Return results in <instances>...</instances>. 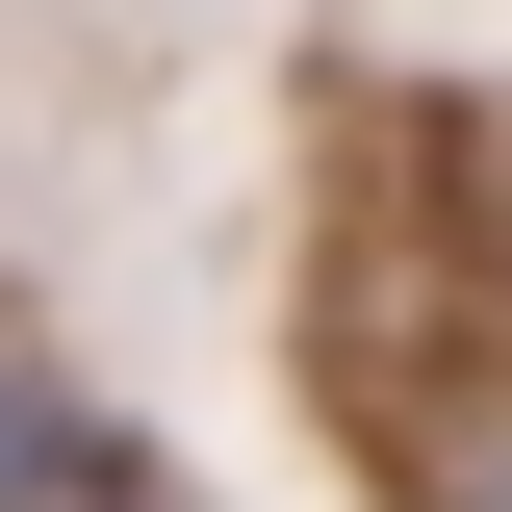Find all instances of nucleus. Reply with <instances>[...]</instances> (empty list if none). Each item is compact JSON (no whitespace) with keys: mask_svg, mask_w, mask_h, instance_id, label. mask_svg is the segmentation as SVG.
I'll return each mask as SVG.
<instances>
[{"mask_svg":"<svg viewBox=\"0 0 512 512\" xmlns=\"http://www.w3.org/2000/svg\"><path fill=\"white\" fill-rule=\"evenodd\" d=\"M0 512H77V436L26 410V384H0Z\"/></svg>","mask_w":512,"mask_h":512,"instance_id":"nucleus-1","label":"nucleus"}]
</instances>
